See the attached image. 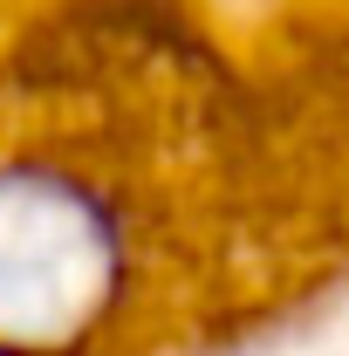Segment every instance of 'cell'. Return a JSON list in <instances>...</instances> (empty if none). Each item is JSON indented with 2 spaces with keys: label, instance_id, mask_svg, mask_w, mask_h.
Wrapping results in <instances>:
<instances>
[{
  "label": "cell",
  "instance_id": "cell-1",
  "mask_svg": "<svg viewBox=\"0 0 349 356\" xmlns=\"http://www.w3.org/2000/svg\"><path fill=\"white\" fill-rule=\"evenodd\" d=\"M0 178L103 199L158 322L172 309L185 322L172 178H206L213 213L233 178L247 226H261L247 192L261 178L302 295L336 281L349 267V0H0ZM226 240L240 261L233 213Z\"/></svg>",
  "mask_w": 349,
  "mask_h": 356
}]
</instances>
